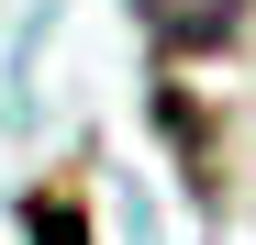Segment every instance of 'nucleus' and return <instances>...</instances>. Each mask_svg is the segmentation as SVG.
<instances>
[{
	"instance_id": "1",
	"label": "nucleus",
	"mask_w": 256,
	"mask_h": 245,
	"mask_svg": "<svg viewBox=\"0 0 256 245\" xmlns=\"http://www.w3.org/2000/svg\"><path fill=\"white\" fill-rule=\"evenodd\" d=\"M145 34L167 56H212V45H234V22H245V0H134Z\"/></svg>"
}]
</instances>
